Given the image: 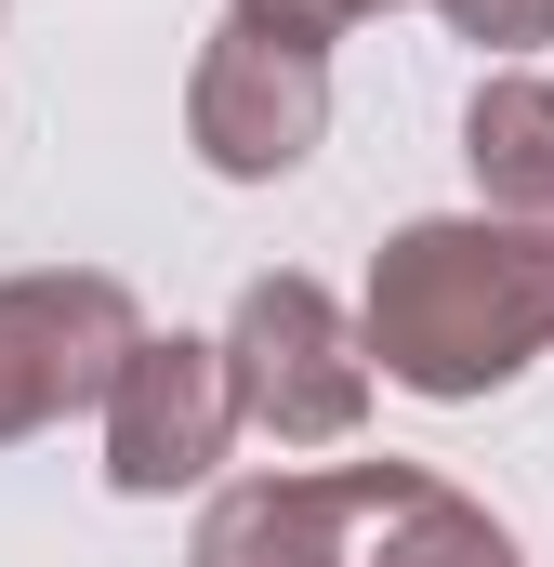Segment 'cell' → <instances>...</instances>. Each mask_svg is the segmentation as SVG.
Instances as JSON below:
<instances>
[{
    "mask_svg": "<svg viewBox=\"0 0 554 567\" xmlns=\"http://www.w3.org/2000/svg\"><path fill=\"white\" fill-rule=\"evenodd\" d=\"M357 330H370V370L397 396H422V410L502 396L515 370L554 357V225H515V212H422V225H397L370 251Z\"/></svg>",
    "mask_w": 554,
    "mask_h": 567,
    "instance_id": "obj_1",
    "label": "cell"
},
{
    "mask_svg": "<svg viewBox=\"0 0 554 567\" xmlns=\"http://www.w3.org/2000/svg\"><path fill=\"white\" fill-rule=\"evenodd\" d=\"M225 357H238V410H252V435H277V449H343V435L370 423V383H383L357 303H330L304 265H277V278L238 290Z\"/></svg>",
    "mask_w": 554,
    "mask_h": 567,
    "instance_id": "obj_2",
    "label": "cell"
},
{
    "mask_svg": "<svg viewBox=\"0 0 554 567\" xmlns=\"http://www.w3.org/2000/svg\"><path fill=\"white\" fill-rule=\"evenodd\" d=\"M133 343H145V303L106 265H27V278H0V449L106 410V383L133 370Z\"/></svg>",
    "mask_w": 554,
    "mask_h": 567,
    "instance_id": "obj_3",
    "label": "cell"
},
{
    "mask_svg": "<svg viewBox=\"0 0 554 567\" xmlns=\"http://www.w3.org/2000/svg\"><path fill=\"white\" fill-rule=\"evenodd\" d=\"M185 145L212 185H290L330 145V53L277 40V27H212L185 66Z\"/></svg>",
    "mask_w": 554,
    "mask_h": 567,
    "instance_id": "obj_4",
    "label": "cell"
},
{
    "mask_svg": "<svg viewBox=\"0 0 554 567\" xmlns=\"http://www.w3.org/2000/svg\"><path fill=\"white\" fill-rule=\"evenodd\" d=\"M93 423H106V488H120V502L212 488V475H225V449L252 435L225 330H145L133 370L106 383V410H93Z\"/></svg>",
    "mask_w": 554,
    "mask_h": 567,
    "instance_id": "obj_5",
    "label": "cell"
},
{
    "mask_svg": "<svg viewBox=\"0 0 554 567\" xmlns=\"http://www.w3.org/2000/svg\"><path fill=\"white\" fill-rule=\"evenodd\" d=\"M383 502V462H277L212 488L185 567H357V528Z\"/></svg>",
    "mask_w": 554,
    "mask_h": 567,
    "instance_id": "obj_6",
    "label": "cell"
},
{
    "mask_svg": "<svg viewBox=\"0 0 554 567\" xmlns=\"http://www.w3.org/2000/svg\"><path fill=\"white\" fill-rule=\"evenodd\" d=\"M462 172L489 212L515 225H554V80L542 66H489L475 106H462Z\"/></svg>",
    "mask_w": 554,
    "mask_h": 567,
    "instance_id": "obj_7",
    "label": "cell"
},
{
    "mask_svg": "<svg viewBox=\"0 0 554 567\" xmlns=\"http://www.w3.org/2000/svg\"><path fill=\"white\" fill-rule=\"evenodd\" d=\"M357 567H529V555H515V528H502L489 502H462L449 475L383 462V502H370V528H357Z\"/></svg>",
    "mask_w": 554,
    "mask_h": 567,
    "instance_id": "obj_8",
    "label": "cell"
},
{
    "mask_svg": "<svg viewBox=\"0 0 554 567\" xmlns=\"http://www.w3.org/2000/svg\"><path fill=\"white\" fill-rule=\"evenodd\" d=\"M435 13H449V40H475V53H502V66L554 40V0H435Z\"/></svg>",
    "mask_w": 554,
    "mask_h": 567,
    "instance_id": "obj_9",
    "label": "cell"
},
{
    "mask_svg": "<svg viewBox=\"0 0 554 567\" xmlns=\"http://www.w3.org/2000/svg\"><path fill=\"white\" fill-rule=\"evenodd\" d=\"M225 13H238V27H277V40H304V53H330V40L370 27L383 0H225Z\"/></svg>",
    "mask_w": 554,
    "mask_h": 567,
    "instance_id": "obj_10",
    "label": "cell"
},
{
    "mask_svg": "<svg viewBox=\"0 0 554 567\" xmlns=\"http://www.w3.org/2000/svg\"><path fill=\"white\" fill-rule=\"evenodd\" d=\"M383 13H397V0H383Z\"/></svg>",
    "mask_w": 554,
    "mask_h": 567,
    "instance_id": "obj_11",
    "label": "cell"
}]
</instances>
